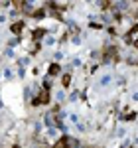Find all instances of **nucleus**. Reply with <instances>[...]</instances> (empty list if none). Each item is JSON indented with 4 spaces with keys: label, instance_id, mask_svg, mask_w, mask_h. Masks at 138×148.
Instances as JSON below:
<instances>
[{
    "label": "nucleus",
    "instance_id": "nucleus-2",
    "mask_svg": "<svg viewBox=\"0 0 138 148\" xmlns=\"http://www.w3.org/2000/svg\"><path fill=\"white\" fill-rule=\"evenodd\" d=\"M49 73H51V75H57L59 73V65H51V67H49Z\"/></svg>",
    "mask_w": 138,
    "mask_h": 148
},
{
    "label": "nucleus",
    "instance_id": "nucleus-4",
    "mask_svg": "<svg viewBox=\"0 0 138 148\" xmlns=\"http://www.w3.org/2000/svg\"><path fill=\"white\" fill-rule=\"evenodd\" d=\"M134 46H136V47H138V42H134Z\"/></svg>",
    "mask_w": 138,
    "mask_h": 148
},
{
    "label": "nucleus",
    "instance_id": "nucleus-3",
    "mask_svg": "<svg viewBox=\"0 0 138 148\" xmlns=\"http://www.w3.org/2000/svg\"><path fill=\"white\" fill-rule=\"evenodd\" d=\"M22 28H24V24H20V22H18L16 26H12V32H20Z\"/></svg>",
    "mask_w": 138,
    "mask_h": 148
},
{
    "label": "nucleus",
    "instance_id": "nucleus-1",
    "mask_svg": "<svg viewBox=\"0 0 138 148\" xmlns=\"http://www.w3.org/2000/svg\"><path fill=\"white\" fill-rule=\"evenodd\" d=\"M46 103H49V89L47 87L36 97V105H46Z\"/></svg>",
    "mask_w": 138,
    "mask_h": 148
}]
</instances>
